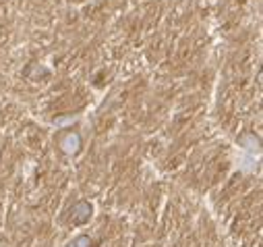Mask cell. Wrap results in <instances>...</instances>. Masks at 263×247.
Listing matches in <instances>:
<instances>
[]
</instances>
